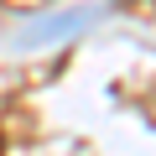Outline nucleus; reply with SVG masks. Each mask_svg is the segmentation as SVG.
Wrapping results in <instances>:
<instances>
[{
  "mask_svg": "<svg viewBox=\"0 0 156 156\" xmlns=\"http://www.w3.org/2000/svg\"><path fill=\"white\" fill-rule=\"evenodd\" d=\"M94 16H99V5H83V11H57V16L31 21V26L16 37V42H21V47H37V42H62V37H73V31L94 26Z\"/></svg>",
  "mask_w": 156,
  "mask_h": 156,
  "instance_id": "obj_1",
  "label": "nucleus"
},
{
  "mask_svg": "<svg viewBox=\"0 0 156 156\" xmlns=\"http://www.w3.org/2000/svg\"><path fill=\"white\" fill-rule=\"evenodd\" d=\"M0 156H5V135H0Z\"/></svg>",
  "mask_w": 156,
  "mask_h": 156,
  "instance_id": "obj_2",
  "label": "nucleus"
}]
</instances>
